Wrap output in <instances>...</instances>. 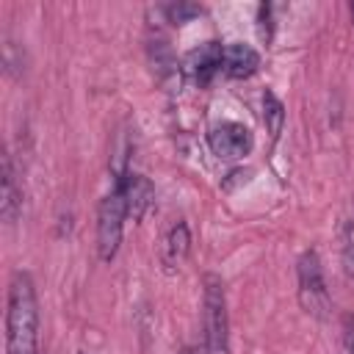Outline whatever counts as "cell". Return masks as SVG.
Listing matches in <instances>:
<instances>
[{
	"label": "cell",
	"mask_w": 354,
	"mask_h": 354,
	"mask_svg": "<svg viewBox=\"0 0 354 354\" xmlns=\"http://www.w3.org/2000/svg\"><path fill=\"white\" fill-rule=\"evenodd\" d=\"M180 354H205V351H199V348H194V346H183Z\"/></svg>",
	"instance_id": "obj_16"
},
{
	"label": "cell",
	"mask_w": 354,
	"mask_h": 354,
	"mask_svg": "<svg viewBox=\"0 0 354 354\" xmlns=\"http://www.w3.org/2000/svg\"><path fill=\"white\" fill-rule=\"evenodd\" d=\"M260 69V53L252 44L232 41L224 47V72L232 80H246Z\"/></svg>",
	"instance_id": "obj_9"
},
{
	"label": "cell",
	"mask_w": 354,
	"mask_h": 354,
	"mask_svg": "<svg viewBox=\"0 0 354 354\" xmlns=\"http://www.w3.org/2000/svg\"><path fill=\"white\" fill-rule=\"evenodd\" d=\"M346 348H348V354H354V326L348 318H346Z\"/></svg>",
	"instance_id": "obj_15"
},
{
	"label": "cell",
	"mask_w": 354,
	"mask_h": 354,
	"mask_svg": "<svg viewBox=\"0 0 354 354\" xmlns=\"http://www.w3.org/2000/svg\"><path fill=\"white\" fill-rule=\"evenodd\" d=\"M202 324H205V354H230V315L227 293L218 274L202 277Z\"/></svg>",
	"instance_id": "obj_2"
},
{
	"label": "cell",
	"mask_w": 354,
	"mask_h": 354,
	"mask_svg": "<svg viewBox=\"0 0 354 354\" xmlns=\"http://www.w3.org/2000/svg\"><path fill=\"white\" fill-rule=\"evenodd\" d=\"M263 122H266V130H268L271 141H277L282 127H285V105L279 102V97L274 91L263 94Z\"/></svg>",
	"instance_id": "obj_11"
},
{
	"label": "cell",
	"mask_w": 354,
	"mask_h": 354,
	"mask_svg": "<svg viewBox=\"0 0 354 354\" xmlns=\"http://www.w3.org/2000/svg\"><path fill=\"white\" fill-rule=\"evenodd\" d=\"M296 279H299V304L307 315L324 321L332 310V299L326 290V279H324V266L315 249L301 252L299 263H296Z\"/></svg>",
	"instance_id": "obj_3"
},
{
	"label": "cell",
	"mask_w": 354,
	"mask_h": 354,
	"mask_svg": "<svg viewBox=\"0 0 354 354\" xmlns=\"http://www.w3.org/2000/svg\"><path fill=\"white\" fill-rule=\"evenodd\" d=\"M224 69V44L221 41H205L199 47H194L185 58H183V72L199 86H210V80Z\"/></svg>",
	"instance_id": "obj_6"
},
{
	"label": "cell",
	"mask_w": 354,
	"mask_h": 354,
	"mask_svg": "<svg viewBox=\"0 0 354 354\" xmlns=\"http://www.w3.org/2000/svg\"><path fill=\"white\" fill-rule=\"evenodd\" d=\"M124 218H127V205L124 194L119 185H113L97 207V254L102 263H111L119 254L122 235H124Z\"/></svg>",
	"instance_id": "obj_4"
},
{
	"label": "cell",
	"mask_w": 354,
	"mask_h": 354,
	"mask_svg": "<svg viewBox=\"0 0 354 354\" xmlns=\"http://www.w3.org/2000/svg\"><path fill=\"white\" fill-rule=\"evenodd\" d=\"M163 11H166V17H169L171 25H185V22L202 17V6H196V3H171Z\"/></svg>",
	"instance_id": "obj_12"
},
{
	"label": "cell",
	"mask_w": 354,
	"mask_h": 354,
	"mask_svg": "<svg viewBox=\"0 0 354 354\" xmlns=\"http://www.w3.org/2000/svg\"><path fill=\"white\" fill-rule=\"evenodd\" d=\"M188 252H191V230H188L185 221H177V224L166 232V238H163V249H160V263H163V268H166L169 274H174V271L185 263Z\"/></svg>",
	"instance_id": "obj_10"
},
{
	"label": "cell",
	"mask_w": 354,
	"mask_h": 354,
	"mask_svg": "<svg viewBox=\"0 0 354 354\" xmlns=\"http://www.w3.org/2000/svg\"><path fill=\"white\" fill-rule=\"evenodd\" d=\"M207 147L221 160H238L252 152L254 136L241 122H218L207 130Z\"/></svg>",
	"instance_id": "obj_5"
},
{
	"label": "cell",
	"mask_w": 354,
	"mask_h": 354,
	"mask_svg": "<svg viewBox=\"0 0 354 354\" xmlns=\"http://www.w3.org/2000/svg\"><path fill=\"white\" fill-rule=\"evenodd\" d=\"M348 17H351V25H354V3H348Z\"/></svg>",
	"instance_id": "obj_17"
},
{
	"label": "cell",
	"mask_w": 354,
	"mask_h": 354,
	"mask_svg": "<svg viewBox=\"0 0 354 354\" xmlns=\"http://www.w3.org/2000/svg\"><path fill=\"white\" fill-rule=\"evenodd\" d=\"M6 354H39V299L28 271H14L8 282Z\"/></svg>",
	"instance_id": "obj_1"
},
{
	"label": "cell",
	"mask_w": 354,
	"mask_h": 354,
	"mask_svg": "<svg viewBox=\"0 0 354 354\" xmlns=\"http://www.w3.org/2000/svg\"><path fill=\"white\" fill-rule=\"evenodd\" d=\"M274 6L271 3H263L257 8V33L263 41H271V33H274Z\"/></svg>",
	"instance_id": "obj_13"
},
{
	"label": "cell",
	"mask_w": 354,
	"mask_h": 354,
	"mask_svg": "<svg viewBox=\"0 0 354 354\" xmlns=\"http://www.w3.org/2000/svg\"><path fill=\"white\" fill-rule=\"evenodd\" d=\"M80 354H83V351H80Z\"/></svg>",
	"instance_id": "obj_18"
},
{
	"label": "cell",
	"mask_w": 354,
	"mask_h": 354,
	"mask_svg": "<svg viewBox=\"0 0 354 354\" xmlns=\"http://www.w3.org/2000/svg\"><path fill=\"white\" fill-rule=\"evenodd\" d=\"M22 213V188L17 183V169L11 163V155L3 152L0 160V218L3 224H14Z\"/></svg>",
	"instance_id": "obj_8"
},
{
	"label": "cell",
	"mask_w": 354,
	"mask_h": 354,
	"mask_svg": "<svg viewBox=\"0 0 354 354\" xmlns=\"http://www.w3.org/2000/svg\"><path fill=\"white\" fill-rule=\"evenodd\" d=\"M113 185H119L122 194H124L127 218L141 221V218L149 213L152 202H155V185H152V180L144 177V174H138V171H130L122 183H113Z\"/></svg>",
	"instance_id": "obj_7"
},
{
	"label": "cell",
	"mask_w": 354,
	"mask_h": 354,
	"mask_svg": "<svg viewBox=\"0 0 354 354\" xmlns=\"http://www.w3.org/2000/svg\"><path fill=\"white\" fill-rule=\"evenodd\" d=\"M14 53H17V44H14V41H6V44H3V66H6V72H8L11 77L22 75V69H25V66H22V58H17Z\"/></svg>",
	"instance_id": "obj_14"
}]
</instances>
